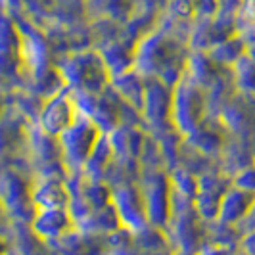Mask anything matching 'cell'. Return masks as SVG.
Returning <instances> with one entry per match:
<instances>
[{
  "mask_svg": "<svg viewBox=\"0 0 255 255\" xmlns=\"http://www.w3.org/2000/svg\"><path fill=\"white\" fill-rule=\"evenodd\" d=\"M73 121V112L67 100H54L48 106V110L44 112V127H48L52 132L64 130L65 127H69Z\"/></svg>",
  "mask_w": 255,
  "mask_h": 255,
  "instance_id": "6da1fadb",
  "label": "cell"
}]
</instances>
